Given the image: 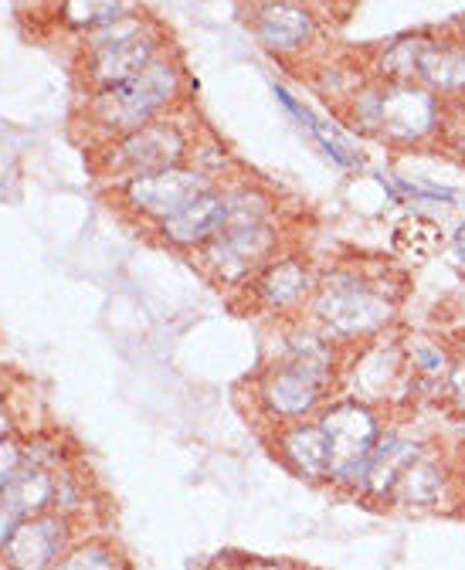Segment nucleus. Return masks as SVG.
Segmentation results:
<instances>
[{
  "label": "nucleus",
  "instance_id": "obj_1",
  "mask_svg": "<svg viewBox=\"0 0 465 570\" xmlns=\"http://www.w3.org/2000/svg\"><path fill=\"white\" fill-rule=\"evenodd\" d=\"M402 306L405 285L390 278V268L384 262L347 258L319 268L306 316L350 353L397 330Z\"/></svg>",
  "mask_w": 465,
  "mask_h": 570
},
{
  "label": "nucleus",
  "instance_id": "obj_2",
  "mask_svg": "<svg viewBox=\"0 0 465 570\" xmlns=\"http://www.w3.org/2000/svg\"><path fill=\"white\" fill-rule=\"evenodd\" d=\"M184 102H187V71L180 58L167 48L129 82L86 96V126L99 132V142H109L154 119L180 112Z\"/></svg>",
  "mask_w": 465,
  "mask_h": 570
},
{
  "label": "nucleus",
  "instance_id": "obj_3",
  "mask_svg": "<svg viewBox=\"0 0 465 570\" xmlns=\"http://www.w3.org/2000/svg\"><path fill=\"white\" fill-rule=\"evenodd\" d=\"M344 367L313 364V361H289V356H273L251 384V397L261 417L273 428L309 421L329 401L340 397Z\"/></svg>",
  "mask_w": 465,
  "mask_h": 570
},
{
  "label": "nucleus",
  "instance_id": "obj_4",
  "mask_svg": "<svg viewBox=\"0 0 465 570\" xmlns=\"http://www.w3.org/2000/svg\"><path fill=\"white\" fill-rule=\"evenodd\" d=\"M316 421L323 424L329 442V485L337 492L357 495L370 469L374 449L387 428V411L340 394L316 414Z\"/></svg>",
  "mask_w": 465,
  "mask_h": 570
},
{
  "label": "nucleus",
  "instance_id": "obj_5",
  "mask_svg": "<svg viewBox=\"0 0 465 570\" xmlns=\"http://www.w3.org/2000/svg\"><path fill=\"white\" fill-rule=\"evenodd\" d=\"M194 132L180 122V116H164L154 119L140 129H132L126 136H116L109 142H99V160H96V174L102 180H109L112 187L132 177L144 174H157L167 167H180L190 164V150H194Z\"/></svg>",
  "mask_w": 465,
  "mask_h": 570
},
{
  "label": "nucleus",
  "instance_id": "obj_6",
  "mask_svg": "<svg viewBox=\"0 0 465 570\" xmlns=\"http://www.w3.org/2000/svg\"><path fill=\"white\" fill-rule=\"evenodd\" d=\"M279 252H286L279 218L269 222H228L201 252L190 255L205 278L218 289L241 293L245 285L269 265Z\"/></svg>",
  "mask_w": 465,
  "mask_h": 570
},
{
  "label": "nucleus",
  "instance_id": "obj_7",
  "mask_svg": "<svg viewBox=\"0 0 465 570\" xmlns=\"http://www.w3.org/2000/svg\"><path fill=\"white\" fill-rule=\"evenodd\" d=\"M445 102L432 96L422 82H384L380 89V129L377 139L384 150L418 154L435 150L445 122Z\"/></svg>",
  "mask_w": 465,
  "mask_h": 570
},
{
  "label": "nucleus",
  "instance_id": "obj_8",
  "mask_svg": "<svg viewBox=\"0 0 465 570\" xmlns=\"http://www.w3.org/2000/svg\"><path fill=\"white\" fill-rule=\"evenodd\" d=\"M211 187H218L215 177H208L205 170H197L194 164H180V167H167L157 174H144L132 177L112 187V197L119 204L122 214H129L132 222H140L144 228H157L164 222H170L174 214H180L184 207H190L201 194H208Z\"/></svg>",
  "mask_w": 465,
  "mask_h": 570
},
{
  "label": "nucleus",
  "instance_id": "obj_9",
  "mask_svg": "<svg viewBox=\"0 0 465 570\" xmlns=\"http://www.w3.org/2000/svg\"><path fill=\"white\" fill-rule=\"evenodd\" d=\"M340 391L347 397L377 404V407H394L397 401L412 397V377H408V361H405V333H384L357 350L347 353L344 364V381Z\"/></svg>",
  "mask_w": 465,
  "mask_h": 570
},
{
  "label": "nucleus",
  "instance_id": "obj_10",
  "mask_svg": "<svg viewBox=\"0 0 465 570\" xmlns=\"http://www.w3.org/2000/svg\"><path fill=\"white\" fill-rule=\"evenodd\" d=\"M245 24L251 38L279 61H313L323 55L326 18L299 0H248Z\"/></svg>",
  "mask_w": 465,
  "mask_h": 570
},
{
  "label": "nucleus",
  "instance_id": "obj_11",
  "mask_svg": "<svg viewBox=\"0 0 465 570\" xmlns=\"http://www.w3.org/2000/svg\"><path fill=\"white\" fill-rule=\"evenodd\" d=\"M316 278H319V268L306 255L279 252L245 285L241 296L248 299V309L283 323V320H296L309 309V299L316 293Z\"/></svg>",
  "mask_w": 465,
  "mask_h": 570
},
{
  "label": "nucleus",
  "instance_id": "obj_12",
  "mask_svg": "<svg viewBox=\"0 0 465 570\" xmlns=\"http://www.w3.org/2000/svg\"><path fill=\"white\" fill-rule=\"evenodd\" d=\"M465 489V465L455 462L445 449L428 445L397 479L390 492V507L405 513H432L455 503Z\"/></svg>",
  "mask_w": 465,
  "mask_h": 570
},
{
  "label": "nucleus",
  "instance_id": "obj_13",
  "mask_svg": "<svg viewBox=\"0 0 465 570\" xmlns=\"http://www.w3.org/2000/svg\"><path fill=\"white\" fill-rule=\"evenodd\" d=\"M167 38L157 28L144 31V35H132V38H122V41H106V45H92V48H82V58H79V76L92 92H102V89H112V86H122L129 82L132 76H140V71L160 55L167 51Z\"/></svg>",
  "mask_w": 465,
  "mask_h": 570
},
{
  "label": "nucleus",
  "instance_id": "obj_14",
  "mask_svg": "<svg viewBox=\"0 0 465 570\" xmlns=\"http://www.w3.org/2000/svg\"><path fill=\"white\" fill-rule=\"evenodd\" d=\"M72 543V517H61L55 510L28 517L11 533L8 547L0 550L11 570H51L61 553Z\"/></svg>",
  "mask_w": 465,
  "mask_h": 570
},
{
  "label": "nucleus",
  "instance_id": "obj_15",
  "mask_svg": "<svg viewBox=\"0 0 465 570\" xmlns=\"http://www.w3.org/2000/svg\"><path fill=\"white\" fill-rule=\"evenodd\" d=\"M432 442L415 435L412 428L405 424H387L384 435L374 449V459H370V469L360 482V492L357 499L360 503H374V507H390V492L397 485V479L405 475V469L428 449Z\"/></svg>",
  "mask_w": 465,
  "mask_h": 570
},
{
  "label": "nucleus",
  "instance_id": "obj_16",
  "mask_svg": "<svg viewBox=\"0 0 465 570\" xmlns=\"http://www.w3.org/2000/svg\"><path fill=\"white\" fill-rule=\"evenodd\" d=\"M225 225H228V194H225V184H218L208 194L197 197L190 207L174 214L170 222L157 225L154 238L170 252L197 255Z\"/></svg>",
  "mask_w": 465,
  "mask_h": 570
},
{
  "label": "nucleus",
  "instance_id": "obj_17",
  "mask_svg": "<svg viewBox=\"0 0 465 570\" xmlns=\"http://www.w3.org/2000/svg\"><path fill=\"white\" fill-rule=\"evenodd\" d=\"M273 452L296 479L309 485H329V442L316 417L276 428Z\"/></svg>",
  "mask_w": 465,
  "mask_h": 570
},
{
  "label": "nucleus",
  "instance_id": "obj_18",
  "mask_svg": "<svg viewBox=\"0 0 465 570\" xmlns=\"http://www.w3.org/2000/svg\"><path fill=\"white\" fill-rule=\"evenodd\" d=\"M273 89H276V99L283 102V109L313 136V142L323 150V157H326L329 164H337V167L347 170V174H360V170L367 167V160H364V154H360V147H357V139L350 136L347 126L326 122V119L316 116L303 99H296L286 86H273Z\"/></svg>",
  "mask_w": 465,
  "mask_h": 570
},
{
  "label": "nucleus",
  "instance_id": "obj_19",
  "mask_svg": "<svg viewBox=\"0 0 465 570\" xmlns=\"http://www.w3.org/2000/svg\"><path fill=\"white\" fill-rule=\"evenodd\" d=\"M415 82H422L445 106L465 102V48L448 35V28L432 31V41L422 55Z\"/></svg>",
  "mask_w": 465,
  "mask_h": 570
},
{
  "label": "nucleus",
  "instance_id": "obj_20",
  "mask_svg": "<svg viewBox=\"0 0 465 570\" xmlns=\"http://www.w3.org/2000/svg\"><path fill=\"white\" fill-rule=\"evenodd\" d=\"M435 28H415V31H402L374 48H364V65L367 76L377 82H415L418 79V65L422 55L432 41Z\"/></svg>",
  "mask_w": 465,
  "mask_h": 570
},
{
  "label": "nucleus",
  "instance_id": "obj_21",
  "mask_svg": "<svg viewBox=\"0 0 465 570\" xmlns=\"http://www.w3.org/2000/svg\"><path fill=\"white\" fill-rule=\"evenodd\" d=\"M405 361L412 377V394L435 391L442 397L445 377L455 364V340L438 333H405Z\"/></svg>",
  "mask_w": 465,
  "mask_h": 570
},
{
  "label": "nucleus",
  "instance_id": "obj_22",
  "mask_svg": "<svg viewBox=\"0 0 465 570\" xmlns=\"http://www.w3.org/2000/svg\"><path fill=\"white\" fill-rule=\"evenodd\" d=\"M367 79L370 76H367L364 55H357V58H326V55H316L309 61V82H313V89L334 109H340Z\"/></svg>",
  "mask_w": 465,
  "mask_h": 570
},
{
  "label": "nucleus",
  "instance_id": "obj_23",
  "mask_svg": "<svg viewBox=\"0 0 465 570\" xmlns=\"http://www.w3.org/2000/svg\"><path fill=\"white\" fill-rule=\"evenodd\" d=\"M0 499H4L21 520L48 513V510H55V472L24 465L4 489H0Z\"/></svg>",
  "mask_w": 465,
  "mask_h": 570
},
{
  "label": "nucleus",
  "instance_id": "obj_24",
  "mask_svg": "<svg viewBox=\"0 0 465 570\" xmlns=\"http://www.w3.org/2000/svg\"><path fill=\"white\" fill-rule=\"evenodd\" d=\"M129 11V0H58V21L76 35H92Z\"/></svg>",
  "mask_w": 465,
  "mask_h": 570
},
{
  "label": "nucleus",
  "instance_id": "obj_25",
  "mask_svg": "<svg viewBox=\"0 0 465 570\" xmlns=\"http://www.w3.org/2000/svg\"><path fill=\"white\" fill-rule=\"evenodd\" d=\"M380 89H384V82L367 79V82L337 109V116L344 119V126H347L350 132H357L360 139H377V129H380Z\"/></svg>",
  "mask_w": 465,
  "mask_h": 570
},
{
  "label": "nucleus",
  "instance_id": "obj_26",
  "mask_svg": "<svg viewBox=\"0 0 465 570\" xmlns=\"http://www.w3.org/2000/svg\"><path fill=\"white\" fill-rule=\"evenodd\" d=\"M51 570H126V560L112 543L86 540V543H76V547L65 550Z\"/></svg>",
  "mask_w": 465,
  "mask_h": 570
},
{
  "label": "nucleus",
  "instance_id": "obj_27",
  "mask_svg": "<svg viewBox=\"0 0 465 570\" xmlns=\"http://www.w3.org/2000/svg\"><path fill=\"white\" fill-rule=\"evenodd\" d=\"M394 242H397V248H402L405 255L425 258V255H432L435 248H442L445 235H442V228H438L432 218H425V214H412V218H405L402 225H397Z\"/></svg>",
  "mask_w": 465,
  "mask_h": 570
},
{
  "label": "nucleus",
  "instance_id": "obj_28",
  "mask_svg": "<svg viewBox=\"0 0 465 570\" xmlns=\"http://www.w3.org/2000/svg\"><path fill=\"white\" fill-rule=\"evenodd\" d=\"M435 150H442L445 157L465 164V102H452L445 109V122H442Z\"/></svg>",
  "mask_w": 465,
  "mask_h": 570
},
{
  "label": "nucleus",
  "instance_id": "obj_29",
  "mask_svg": "<svg viewBox=\"0 0 465 570\" xmlns=\"http://www.w3.org/2000/svg\"><path fill=\"white\" fill-rule=\"evenodd\" d=\"M442 401L448 404L452 414L465 417V350H455V364H452V371L445 377Z\"/></svg>",
  "mask_w": 465,
  "mask_h": 570
},
{
  "label": "nucleus",
  "instance_id": "obj_30",
  "mask_svg": "<svg viewBox=\"0 0 465 570\" xmlns=\"http://www.w3.org/2000/svg\"><path fill=\"white\" fill-rule=\"evenodd\" d=\"M21 469H24V445L14 439H4L0 442V489H4Z\"/></svg>",
  "mask_w": 465,
  "mask_h": 570
},
{
  "label": "nucleus",
  "instance_id": "obj_31",
  "mask_svg": "<svg viewBox=\"0 0 465 570\" xmlns=\"http://www.w3.org/2000/svg\"><path fill=\"white\" fill-rule=\"evenodd\" d=\"M18 523H21V517L4 503V499H0V550L8 547V540H11V533L18 530Z\"/></svg>",
  "mask_w": 465,
  "mask_h": 570
},
{
  "label": "nucleus",
  "instance_id": "obj_32",
  "mask_svg": "<svg viewBox=\"0 0 465 570\" xmlns=\"http://www.w3.org/2000/svg\"><path fill=\"white\" fill-rule=\"evenodd\" d=\"M448 248H452V255H455V262L465 268V218L452 228V235H448Z\"/></svg>",
  "mask_w": 465,
  "mask_h": 570
},
{
  "label": "nucleus",
  "instance_id": "obj_33",
  "mask_svg": "<svg viewBox=\"0 0 465 570\" xmlns=\"http://www.w3.org/2000/svg\"><path fill=\"white\" fill-rule=\"evenodd\" d=\"M299 4L313 8L316 14L326 18V11H340V4H350V0H299Z\"/></svg>",
  "mask_w": 465,
  "mask_h": 570
},
{
  "label": "nucleus",
  "instance_id": "obj_34",
  "mask_svg": "<svg viewBox=\"0 0 465 570\" xmlns=\"http://www.w3.org/2000/svg\"><path fill=\"white\" fill-rule=\"evenodd\" d=\"M445 28H448V35H452V38H455V41H458V45L465 48V14L452 18V21H448Z\"/></svg>",
  "mask_w": 465,
  "mask_h": 570
},
{
  "label": "nucleus",
  "instance_id": "obj_35",
  "mask_svg": "<svg viewBox=\"0 0 465 570\" xmlns=\"http://www.w3.org/2000/svg\"><path fill=\"white\" fill-rule=\"evenodd\" d=\"M4 439H11V414H8L4 401H0V442Z\"/></svg>",
  "mask_w": 465,
  "mask_h": 570
},
{
  "label": "nucleus",
  "instance_id": "obj_36",
  "mask_svg": "<svg viewBox=\"0 0 465 570\" xmlns=\"http://www.w3.org/2000/svg\"><path fill=\"white\" fill-rule=\"evenodd\" d=\"M455 350H465V333H462V336L455 340Z\"/></svg>",
  "mask_w": 465,
  "mask_h": 570
},
{
  "label": "nucleus",
  "instance_id": "obj_37",
  "mask_svg": "<svg viewBox=\"0 0 465 570\" xmlns=\"http://www.w3.org/2000/svg\"><path fill=\"white\" fill-rule=\"evenodd\" d=\"M293 570H299V567H293Z\"/></svg>",
  "mask_w": 465,
  "mask_h": 570
}]
</instances>
